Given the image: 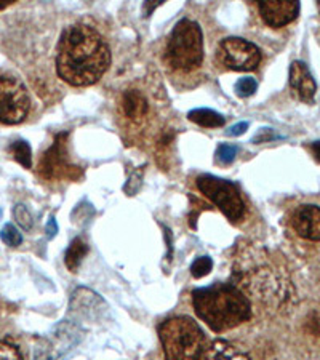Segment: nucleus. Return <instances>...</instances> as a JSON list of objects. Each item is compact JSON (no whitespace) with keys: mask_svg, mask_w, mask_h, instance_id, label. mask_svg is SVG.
Listing matches in <instances>:
<instances>
[{"mask_svg":"<svg viewBox=\"0 0 320 360\" xmlns=\"http://www.w3.org/2000/svg\"><path fill=\"white\" fill-rule=\"evenodd\" d=\"M8 5H11V0H0V11L7 8Z\"/></svg>","mask_w":320,"mask_h":360,"instance_id":"bb28decb","label":"nucleus"},{"mask_svg":"<svg viewBox=\"0 0 320 360\" xmlns=\"http://www.w3.org/2000/svg\"><path fill=\"white\" fill-rule=\"evenodd\" d=\"M196 314L213 332H226L252 317V303L241 288L232 283H213L192 293Z\"/></svg>","mask_w":320,"mask_h":360,"instance_id":"f03ea898","label":"nucleus"},{"mask_svg":"<svg viewBox=\"0 0 320 360\" xmlns=\"http://www.w3.org/2000/svg\"><path fill=\"white\" fill-rule=\"evenodd\" d=\"M256 89H258V84H256V80L252 77H243L236 84V93L237 96L241 98L252 96Z\"/></svg>","mask_w":320,"mask_h":360,"instance_id":"4be33fe9","label":"nucleus"},{"mask_svg":"<svg viewBox=\"0 0 320 360\" xmlns=\"http://www.w3.org/2000/svg\"><path fill=\"white\" fill-rule=\"evenodd\" d=\"M87 252H89V247L82 239H74L71 245H69L68 252H66V266L71 271H77V268L82 263V259L85 258Z\"/></svg>","mask_w":320,"mask_h":360,"instance_id":"2eb2a0df","label":"nucleus"},{"mask_svg":"<svg viewBox=\"0 0 320 360\" xmlns=\"http://www.w3.org/2000/svg\"><path fill=\"white\" fill-rule=\"evenodd\" d=\"M0 218H2V210H0Z\"/></svg>","mask_w":320,"mask_h":360,"instance_id":"c85d7f7f","label":"nucleus"},{"mask_svg":"<svg viewBox=\"0 0 320 360\" xmlns=\"http://www.w3.org/2000/svg\"><path fill=\"white\" fill-rule=\"evenodd\" d=\"M293 228L302 239L320 242V207L301 205L293 213Z\"/></svg>","mask_w":320,"mask_h":360,"instance_id":"9d476101","label":"nucleus"},{"mask_svg":"<svg viewBox=\"0 0 320 360\" xmlns=\"http://www.w3.org/2000/svg\"><path fill=\"white\" fill-rule=\"evenodd\" d=\"M165 360H200L205 351V335L191 317L178 316L159 327Z\"/></svg>","mask_w":320,"mask_h":360,"instance_id":"7ed1b4c3","label":"nucleus"},{"mask_svg":"<svg viewBox=\"0 0 320 360\" xmlns=\"http://www.w3.org/2000/svg\"><path fill=\"white\" fill-rule=\"evenodd\" d=\"M31 106L26 86L20 80L0 74V124L16 125L26 119Z\"/></svg>","mask_w":320,"mask_h":360,"instance_id":"423d86ee","label":"nucleus"},{"mask_svg":"<svg viewBox=\"0 0 320 360\" xmlns=\"http://www.w3.org/2000/svg\"><path fill=\"white\" fill-rule=\"evenodd\" d=\"M0 237H2V240L10 247H18V245H21V242H23V237L20 234V231L16 229L13 224L4 226L2 232H0Z\"/></svg>","mask_w":320,"mask_h":360,"instance_id":"aec40b11","label":"nucleus"},{"mask_svg":"<svg viewBox=\"0 0 320 360\" xmlns=\"http://www.w3.org/2000/svg\"><path fill=\"white\" fill-rule=\"evenodd\" d=\"M197 188L200 193L210 199L231 221H238L245 213V203H243L238 188L228 181L212 175H202L197 178Z\"/></svg>","mask_w":320,"mask_h":360,"instance_id":"39448f33","label":"nucleus"},{"mask_svg":"<svg viewBox=\"0 0 320 360\" xmlns=\"http://www.w3.org/2000/svg\"><path fill=\"white\" fill-rule=\"evenodd\" d=\"M274 138H276V135H274V131H272L271 129H261L258 131V135L253 138V143L255 144L266 143V141H269V139H274Z\"/></svg>","mask_w":320,"mask_h":360,"instance_id":"5701e85b","label":"nucleus"},{"mask_svg":"<svg viewBox=\"0 0 320 360\" xmlns=\"http://www.w3.org/2000/svg\"><path fill=\"white\" fill-rule=\"evenodd\" d=\"M46 232H49V237H53L56 232H58V228H56V221L53 218L50 219L49 224H46Z\"/></svg>","mask_w":320,"mask_h":360,"instance_id":"393cba45","label":"nucleus"},{"mask_svg":"<svg viewBox=\"0 0 320 360\" xmlns=\"http://www.w3.org/2000/svg\"><path fill=\"white\" fill-rule=\"evenodd\" d=\"M290 86H292L295 95L298 96L301 101L311 103L314 100V95H316L317 91V85L305 63L295 61L293 65L290 66Z\"/></svg>","mask_w":320,"mask_h":360,"instance_id":"9b49d317","label":"nucleus"},{"mask_svg":"<svg viewBox=\"0 0 320 360\" xmlns=\"http://www.w3.org/2000/svg\"><path fill=\"white\" fill-rule=\"evenodd\" d=\"M10 153L15 158V160L20 162L23 167L31 168L32 154H31V148H29V144L26 141H23V139L21 141H15L10 146Z\"/></svg>","mask_w":320,"mask_h":360,"instance_id":"dca6fc26","label":"nucleus"},{"mask_svg":"<svg viewBox=\"0 0 320 360\" xmlns=\"http://www.w3.org/2000/svg\"><path fill=\"white\" fill-rule=\"evenodd\" d=\"M110 65V50L100 32L85 22L64 29L56 46V72L74 86L93 85Z\"/></svg>","mask_w":320,"mask_h":360,"instance_id":"f257e3e1","label":"nucleus"},{"mask_svg":"<svg viewBox=\"0 0 320 360\" xmlns=\"http://www.w3.org/2000/svg\"><path fill=\"white\" fill-rule=\"evenodd\" d=\"M238 153L237 146H232V144H221L217 149V160L223 165H229L234 162L236 155Z\"/></svg>","mask_w":320,"mask_h":360,"instance_id":"6ab92c4d","label":"nucleus"},{"mask_svg":"<svg viewBox=\"0 0 320 360\" xmlns=\"http://www.w3.org/2000/svg\"><path fill=\"white\" fill-rule=\"evenodd\" d=\"M218 60L226 69L247 72L260 65L261 51L245 39L228 37L218 46Z\"/></svg>","mask_w":320,"mask_h":360,"instance_id":"0eeeda50","label":"nucleus"},{"mask_svg":"<svg viewBox=\"0 0 320 360\" xmlns=\"http://www.w3.org/2000/svg\"><path fill=\"white\" fill-rule=\"evenodd\" d=\"M0 360H25V357L13 342L0 340Z\"/></svg>","mask_w":320,"mask_h":360,"instance_id":"f3484780","label":"nucleus"},{"mask_svg":"<svg viewBox=\"0 0 320 360\" xmlns=\"http://www.w3.org/2000/svg\"><path fill=\"white\" fill-rule=\"evenodd\" d=\"M248 130V124L247 122H238V124L232 125L231 129L228 130V136H238V135H243Z\"/></svg>","mask_w":320,"mask_h":360,"instance_id":"b1692460","label":"nucleus"},{"mask_svg":"<svg viewBox=\"0 0 320 360\" xmlns=\"http://www.w3.org/2000/svg\"><path fill=\"white\" fill-rule=\"evenodd\" d=\"M13 213H15L16 221H18V224L21 226L23 229H25V231H31L32 229L34 219L31 217V213H29V210L26 208V205H23V203H20V205H16Z\"/></svg>","mask_w":320,"mask_h":360,"instance_id":"412c9836","label":"nucleus"},{"mask_svg":"<svg viewBox=\"0 0 320 360\" xmlns=\"http://www.w3.org/2000/svg\"><path fill=\"white\" fill-rule=\"evenodd\" d=\"M188 117L191 122L200 125V127H207V129H215V127H223L226 119L223 115L212 111V109H194L188 114Z\"/></svg>","mask_w":320,"mask_h":360,"instance_id":"4468645a","label":"nucleus"},{"mask_svg":"<svg viewBox=\"0 0 320 360\" xmlns=\"http://www.w3.org/2000/svg\"><path fill=\"white\" fill-rule=\"evenodd\" d=\"M205 360H252L245 352L228 341L218 340L208 347Z\"/></svg>","mask_w":320,"mask_h":360,"instance_id":"f8f14e48","label":"nucleus"},{"mask_svg":"<svg viewBox=\"0 0 320 360\" xmlns=\"http://www.w3.org/2000/svg\"><path fill=\"white\" fill-rule=\"evenodd\" d=\"M165 58L178 71H192L203 61V34L196 21L181 20L170 34Z\"/></svg>","mask_w":320,"mask_h":360,"instance_id":"20e7f679","label":"nucleus"},{"mask_svg":"<svg viewBox=\"0 0 320 360\" xmlns=\"http://www.w3.org/2000/svg\"><path fill=\"white\" fill-rule=\"evenodd\" d=\"M124 112L130 120H141L148 114V101L141 93L128 90L124 95Z\"/></svg>","mask_w":320,"mask_h":360,"instance_id":"ddd939ff","label":"nucleus"},{"mask_svg":"<svg viewBox=\"0 0 320 360\" xmlns=\"http://www.w3.org/2000/svg\"><path fill=\"white\" fill-rule=\"evenodd\" d=\"M66 133L56 136V141L53 143L46 153L44 154L42 160H40L39 165V173L45 179H61V178H79L82 175V172L79 170L77 167L71 165L68 162V154H66Z\"/></svg>","mask_w":320,"mask_h":360,"instance_id":"6e6552de","label":"nucleus"},{"mask_svg":"<svg viewBox=\"0 0 320 360\" xmlns=\"http://www.w3.org/2000/svg\"><path fill=\"white\" fill-rule=\"evenodd\" d=\"M213 268V261L212 258L208 257H200L197 258L194 263L191 266V274L194 276L196 278H200V277H205L207 274H210V271Z\"/></svg>","mask_w":320,"mask_h":360,"instance_id":"a211bd4d","label":"nucleus"},{"mask_svg":"<svg viewBox=\"0 0 320 360\" xmlns=\"http://www.w3.org/2000/svg\"><path fill=\"white\" fill-rule=\"evenodd\" d=\"M260 13L267 26L282 27L296 20L300 13L298 2H285V0H269L258 4Z\"/></svg>","mask_w":320,"mask_h":360,"instance_id":"1a4fd4ad","label":"nucleus"},{"mask_svg":"<svg viewBox=\"0 0 320 360\" xmlns=\"http://www.w3.org/2000/svg\"><path fill=\"white\" fill-rule=\"evenodd\" d=\"M311 150H312V155L316 158L317 162H320V141H316L311 144Z\"/></svg>","mask_w":320,"mask_h":360,"instance_id":"a878e982","label":"nucleus"},{"mask_svg":"<svg viewBox=\"0 0 320 360\" xmlns=\"http://www.w3.org/2000/svg\"><path fill=\"white\" fill-rule=\"evenodd\" d=\"M317 8H319V11H320V2L317 4Z\"/></svg>","mask_w":320,"mask_h":360,"instance_id":"cd10ccee","label":"nucleus"}]
</instances>
